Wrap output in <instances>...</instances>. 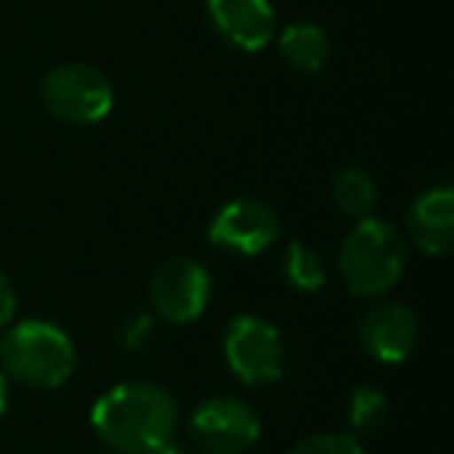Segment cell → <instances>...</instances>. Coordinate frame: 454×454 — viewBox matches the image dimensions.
<instances>
[{
  "label": "cell",
  "instance_id": "6da1fadb",
  "mask_svg": "<svg viewBox=\"0 0 454 454\" xmlns=\"http://www.w3.org/2000/svg\"><path fill=\"white\" fill-rule=\"evenodd\" d=\"M90 429L113 451L134 454L156 442L175 439L177 402L150 380H125L106 389L90 408Z\"/></svg>",
  "mask_w": 454,
  "mask_h": 454
},
{
  "label": "cell",
  "instance_id": "7a4b0ae2",
  "mask_svg": "<svg viewBox=\"0 0 454 454\" xmlns=\"http://www.w3.org/2000/svg\"><path fill=\"white\" fill-rule=\"evenodd\" d=\"M408 268V243L383 218H361L340 247V278L352 296L377 299L402 280Z\"/></svg>",
  "mask_w": 454,
  "mask_h": 454
},
{
  "label": "cell",
  "instance_id": "3957f363",
  "mask_svg": "<svg viewBox=\"0 0 454 454\" xmlns=\"http://www.w3.org/2000/svg\"><path fill=\"white\" fill-rule=\"evenodd\" d=\"M75 342L51 321L16 324L0 340V371L32 389H59L75 373Z\"/></svg>",
  "mask_w": 454,
  "mask_h": 454
},
{
  "label": "cell",
  "instance_id": "277c9868",
  "mask_svg": "<svg viewBox=\"0 0 454 454\" xmlns=\"http://www.w3.org/2000/svg\"><path fill=\"white\" fill-rule=\"evenodd\" d=\"M41 103L59 121L97 125L115 106V90L106 72L90 63L53 66L41 82Z\"/></svg>",
  "mask_w": 454,
  "mask_h": 454
},
{
  "label": "cell",
  "instance_id": "5b68a950",
  "mask_svg": "<svg viewBox=\"0 0 454 454\" xmlns=\"http://www.w3.org/2000/svg\"><path fill=\"white\" fill-rule=\"evenodd\" d=\"M224 361L240 383L265 386L284 377L286 371V346L280 330L259 315H237L227 324L224 340Z\"/></svg>",
  "mask_w": 454,
  "mask_h": 454
},
{
  "label": "cell",
  "instance_id": "8992f818",
  "mask_svg": "<svg viewBox=\"0 0 454 454\" xmlns=\"http://www.w3.org/2000/svg\"><path fill=\"white\" fill-rule=\"evenodd\" d=\"M150 311L165 324H193L212 302V274L190 255L165 259L150 278Z\"/></svg>",
  "mask_w": 454,
  "mask_h": 454
},
{
  "label": "cell",
  "instance_id": "52a82bcc",
  "mask_svg": "<svg viewBox=\"0 0 454 454\" xmlns=\"http://www.w3.org/2000/svg\"><path fill=\"white\" fill-rule=\"evenodd\" d=\"M187 435L202 454H247L262 439V420L243 398L212 395L190 411Z\"/></svg>",
  "mask_w": 454,
  "mask_h": 454
},
{
  "label": "cell",
  "instance_id": "ba28073f",
  "mask_svg": "<svg viewBox=\"0 0 454 454\" xmlns=\"http://www.w3.org/2000/svg\"><path fill=\"white\" fill-rule=\"evenodd\" d=\"M280 215L259 196H237L215 212L208 224L212 247L234 255H262L280 240Z\"/></svg>",
  "mask_w": 454,
  "mask_h": 454
},
{
  "label": "cell",
  "instance_id": "9c48e42d",
  "mask_svg": "<svg viewBox=\"0 0 454 454\" xmlns=\"http://www.w3.org/2000/svg\"><path fill=\"white\" fill-rule=\"evenodd\" d=\"M417 317L402 302H377L361 315L358 342L380 364H404L417 348Z\"/></svg>",
  "mask_w": 454,
  "mask_h": 454
},
{
  "label": "cell",
  "instance_id": "30bf717a",
  "mask_svg": "<svg viewBox=\"0 0 454 454\" xmlns=\"http://www.w3.org/2000/svg\"><path fill=\"white\" fill-rule=\"evenodd\" d=\"M208 22L224 44L259 53L278 35V16L268 0H206Z\"/></svg>",
  "mask_w": 454,
  "mask_h": 454
},
{
  "label": "cell",
  "instance_id": "8fae6325",
  "mask_svg": "<svg viewBox=\"0 0 454 454\" xmlns=\"http://www.w3.org/2000/svg\"><path fill=\"white\" fill-rule=\"evenodd\" d=\"M408 234L427 255H448L454 249V190L448 184L423 190L408 208Z\"/></svg>",
  "mask_w": 454,
  "mask_h": 454
},
{
  "label": "cell",
  "instance_id": "7c38bea8",
  "mask_svg": "<svg viewBox=\"0 0 454 454\" xmlns=\"http://www.w3.org/2000/svg\"><path fill=\"white\" fill-rule=\"evenodd\" d=\"M278 38L280 57L293 66L296 72H305V75H315L327 66L330 59V38L321 26L315 22H293L286 26Z\"/></svg>",
  "mask_w": 454,
  "mask_h": 454
},
{
  "label": "cell",
  "instance_id": "4fadbf2b",
  "mask_svg": "<svg viewBox=\"0 0 454 454\" xmlns=\"http://www.w3.org/2000/svg\"><path fill=\"white\" fill-rule=\"evenodd\" d=\"M330 196H333L336 208L342 215H348L352 221L371 218L373 208L380 202V187L373 181L371 171L364 168H340L330 181Z\"/></svg>",
  "mask_w": 454,
  "mask_h": 454
},
{
  "label": "cell",
  "instance_id": "5bb4252c",
  "mask_svg": "<svg viewBox=\"0 0 454 454\" xmlns=\"http://www.w3.org/2000/svg\"><path fill=\"white\" fill-rule=\"evenodd\" d=\"M280 274L290 284V290L302 293V296H315L327 284V265H324L321 253L302 240H290L280 255Z\"/></svg>",
  "mask_w": 454,
  "mask_h": 454
},
{
  "label": "cell",
  "instance_id": "9a60e30c",
  "mask_svg": "<svg viewBox=\"0 0 454 454\" xmlns=\"http://www.w3.org/2000/svg\"><path fill=\"white\" fill-rule=\"evenodd\" d=\"M389 417V398L383 389H373V386H355L348 392V404H346V420L352 435H371Z\"/></svg>",
  "mask_w": 454,
  "mask_h": 454
},
{
  "label": "cell",
  "instance_id": "2e32d148",
  "mask_svg": "<svg viewBox=\"0 0 454 454\" xmlns=\"http://www.w3.org/2000/svg\"><path fill=\"white\" fill-rule=\"evenodd\" d=\"M290 454H364V445L352 433H315L299 439Z\"/></svg>",
  "mask_w": 454,
  "mask_h": 454
},
{
  "label": "cell",
  "instance_id": "e0dca14e",
  "mask_svg": "<svg viewBox=\"0 0 454 454\" xmlns=\"http://www.w3.org/2000/svg\"><path fill=\"white\" fill-rule=\"evenodd\" d=\"M156 336V315L153 311H134L121 321L119 327V342L125 352H140L146 348Z\"/></svg>",
  "mask_w": 454,
  "mask_h": 454
},
{
  "label": "cell",
  "instance_id": "ac0fdd59",
  "mask_svg": "<svg viewBox=\"0 0 454 454\" xmlns=\"http://www.w3.org/2000/svg\"><path fill=\"white\" fill-rule=\"evenodd\" d=\"M13 315H16V290L10 284V278L0 274V330L7 327Z\"/></svg>",
  "mask_w": 454,
  "mask_h": 454
},
{
  "label": "cell",
  "instance_id": "d6986e66",
  "mask_svg": "<svg viewBox=\"0 0 454 454\" xmlns=\"http://www.w3.org/2000/svg\"><path fill=\"white\" fill-rule=\"evenodd\" d=\"M134 454H190L184 445H177L175 439H165V442H156V445H150V448H140V451H134Z\"/></svg>",
  "mask_w": 454,
  "mask_h": 454
},
{
  "label": "cell",
  "instance_id": "ffe728a7",
  "mask_svg": "<svg viewBox=\"0 0 454 454\" xmlns=\"http://www.w3.org/2000/svg\"><path fill=\"white\" fill-rule=\"evenodd\" d=\"M7 408H10V377L0 371V417L7 414Z\"/></svg>",
  "mask_w": 454,
  "mask_h": 454
},
{
  "label": "cell",
  "instance_id": "44dd1931",
  "mask_svg": "<svg viewBox=\"0 0 454 454\" xmlns=\"http://www.w3.org/2000/svg\"><path fill=\"white\" fill-rule=\"evenodd\" d=\"M109 454H121V451H109Z\"/></svg>",
  "mask_w": 454,
  "mask_h": 454
}]
</instances>
